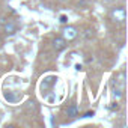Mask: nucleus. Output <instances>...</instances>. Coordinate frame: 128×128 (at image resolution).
Listing matches in <instances>:
<instances>
[{"instance_id":"1","label":"nucleus","mask_w":128,"mask_h":128,"mask_svg":"<svg viewBox=\"0 0 128 128\" xmlns=\"http://www.w3.org/2000/svg\"><path fill=\"white\" fill-rule=\"evenodd\" d=\"M77 35H78V32H77V29L72 27V26H66V27H63V30H62V38L65 39L66 42L74 41V39L77 38Z\"/></svg>"},{"instance_id":"2","label":"nucleus","mask_w":128,"mask_h":128,"mask_svg":"<svg viewBox=\"0 0 128 128\" xmlns=\"http://www.w3.org/2000/svg\"><path fill=\"white\" fill-rule=\"evenodd\" d=\"M110 17L113 21H118V23H124L125 21V17H126V12H125V8L119 6V8H114L112 12H110Z\"/></svg>"},{"instance_id":"3","label":"nucleus","mask_w":128,"mask_h":128,"mask_svg":"<svg viewBox=\"0 0 128 128\" xmlns=\"http://www.w3.org/2000/svg\"><path fill=\"white\" fill-rule=\"evenodd\" d=\"M3 30H5V33H6L8 36H12V35H15V33L18 32V26H17L14 21H6V23L3 24Z\"/></svg>"},{"instance_id":"4","label":"nucleus","mask_w":128,"mask_h":128,"mask_svg":"<svg viewBox=\"0 0 128 128\" xmlns=\"http://www.w3.org/2000/svg\"><path fill=\"white\" fill-rule=\"evenodd\" d=\"M65 47H66V41L63 39L62 36H56V38L53 39V48H54L56 51L65 50Z\"/></svg>"},{"instance_id":"5","label":"nucleus","mask_w":128,"mask_h":128,"mask_svg":"<svg viewBox=\"0 0 128 128\" xmlns=\"http://www.w3.org/2000/svg\"><path fill=\"white\" fill-rule=\"evenodd\" d=\"M65 112H66V116H68V118H72V119H74V118H77V116H78V107H77L76 104L68 106Z\"/></svg>"},{"instance_id":"6","label":"nucleus","mask_w":128,"mask_h":128,"mask_svg":"<svg viewBox=\"0 0 128 128\" xmlns=\"http://www.w3.org/2000/svg\"><path fill=\"white\" fill-rule=\"evenodd\" d=\"M83 35H84V38H86V39H90V38L94 36V33H92V30H90V29H86Z\"/></svg>"},{"instance_id":"7","label":"nucleus","mask_w":128,"mask_h":128,"mask_svg":"<svg viewBox=\"0 0 128 128\" xmlns=\"http://www.w3.org/2000/svg\"><path fill=\"white\" fill-rule=\"evenodd\" d=\"M62 24H65L66 21H68V18H66V15H60V20H59Z\"/></svg>"},{"instance_id":"8","label":"nucleus","mask_w":128,"mask_h":128,"mask_svg":"<svg viewBox=\"0 0 128 128\" xmlns=\"http://www.w3.org/2000/svg\"><path fill=\"white\" fill-rule=\"evenodd\" d=\"M90 116H94V112H86L83 114V118H90Z\"/></svg>"},{"instance_id":"9","label":"nucleus","mask_w":128,"mask_h":128,"mask_svg":"<svg viewBox=\"0 0 128 128\" xmlns=\"http://www.w3.org/2000/svg\"><path fill=\"white\" fill-rule=\"evenodd\" d=\"M110 108H112V110H114V108H116V110H118V108H119V106H118V102H114V104H113V106H112V107H110Z\"/></svg>"},{"instance_id":"10","label":"nucleus","mask_w":128,"mask_h":128,"mask_svg":"<svg viewBox=\"0 0 128 128\" xmlns=\"http://www.w3.org/2000/svg\"><path fill=\"white\" fill-rule=\"evenodd\" d=\"M6 23V18H0V24H5Z\"/></svg>"},{"instance_id":"11","label":"nucleus","mask_w":128,"mask_h":128,"mask_svg":"<svg viewBox=\"0 0 128 128\" xmlns=\"http://www.w3.org/2000/svg\"><path fill=\"white\" fill-rule=\"evenodd\" d=\"M60 2H65V0H60Z\"/></svg>"}]
</instances>
